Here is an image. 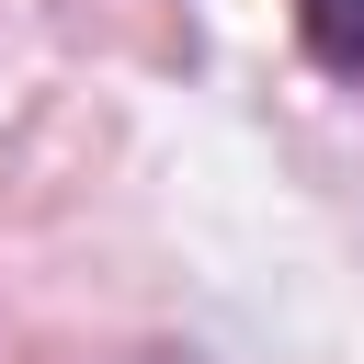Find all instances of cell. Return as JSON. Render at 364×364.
Instances as JSON below:
<instances>
[{"instance_id":"1","label":"cell","mask_w":364,"mask_h":364,"mask_svg":"<svg viewBox=\"0 0 364 364\" xmlns=\"http://www.w3.org/2000/svg\"><path fill=\"white\" fill-rule=\"evenodd\" d=\"M296 46L330 80H364V0H296Z\"/></svg>"}]
</instances>
